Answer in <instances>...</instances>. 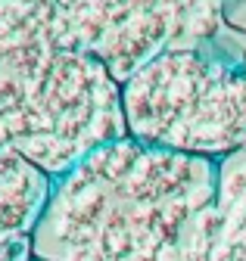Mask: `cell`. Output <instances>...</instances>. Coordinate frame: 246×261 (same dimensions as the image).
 Instances as JSON below:
<instances>
[{
	"label": "cell",
	"mask_w": 246,
	"mask_h": 261,
	"mask_svg": "<svg viewBox=\"0 0 246 261\" xmlns=\"http://www.w3.org/2000/svg\"><path fill=\"white\" fill-rule=\"evenodd\" d=\"M32 261H50V258H38V255H32Z\"/></svg>",
	"instance_id": "52a82bcc"
},
{
	"label": "cell",
	"mask_w": 246,
	"mask_h": 261,
	"mask_svg": "<svg viewBox=\"0 0 246 261\" xmlns=\"http://www.w3.org/2000/svg\"><path fill=\"white\" fill-rule=\"evenodd\" d=\"M218 162L118 137L50 184L32 249L50 261H209Z\"/></svg>",
	"instance_id": "6da1fadb"
},
{
	"label": "cell",
	"mask_w": 246,
	"mask_h": 261,
	"mask_svg": "<svg viewBox=\"0 0 246 261\" xmlns=\"http://www.w3.org/2000/svg\"><path fill=\"white\" fill-rule=\"evenodd\" d=\"M131 140L225 162L246 149V72L209 47L156 56L121 84Z\"/></svg>",
	"instance_id": "3957f363"
},
{
	"label": "cell",
	"mask_w": 246,
	"mask_h": 261,
	"mask_svg": "<svg viewBox=\"0 0 246 261\" xmlns=\"http://www.w3.org/2000/svg\"><path fill=\"white\" fill-rule=\"evenodd\" d=\"M118 137L121 84L56 0H0V143L56 180Z\"/></svg>",
	"instance_id": "7a4b0ae2"
},
{
	"label": "cell",
	"mask_w": 246,
	"mask_h": 261,
	"mask_svg": "<svg viewBox=\"0 0 246 261\" xmlns=\"http://www.w3.org/2000/svg\"><path fill=\"white\" fill-rule=\"evenodd\" d=\"M209 261H246V149L218 162V221Z\"/></svg>",
	"instance_id": "8992f818"
},
{
	"label": "cell",
	"mask_w": 246,
	"mask_h": 261,
	"mask_svg": "<svg viewBox=\"0 0 246 261\" xmlns=\"http://www.w3.org/2000/svg\"><path fill=\"white\" fill-rule=\"evenodd\" d=\"M56 7L118 84L168 50L209 47L218 28L212 0H56Z\"/></svg>",
	"instance_id": "277c9868"
},
{
	"label": "cell",
	"mask_w": 246,
	"mask_h": 261,
	"mask_svg": "<svg viewBox=\"0 0 246 261\" xmlns=\"http://www.w3.org/2000/svg\"><path fill=\"white\" fill-rule=\"evenodd\" d=\"M50 184L41 168L0 143V249L35 237Z\"/></svg>",
	"instance_id": "5b68a950"
}]
</instances>
